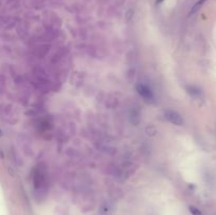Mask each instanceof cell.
Returning a JSON list of instances; mask_svg holds the SVG:
<instances>
[{"label": "cell", "mask_w": 216, "mask_h": 215, "mask_svg": "<svg viewBox=\"0 0 216 215\" xmlns=\"http://www.w3.org/2000/svg\"><path fill=\"white\" fill-rule=\"evenodd\" d=\"M136 90L138 92V94L143 98L144 100L147 101H152L154 99V95H153V92L148 86L143 83H138L136 86Z\"/></svg>", "instance_id": "cell-1"}, {"label": "cell", "mask_w": 216, "mask_h": 215, "mask_svg": "<svg viewBox=\"0 0 216 215\" xmlns=\"http://www.w3.org/2000/svg\"><path fill=\"white\" fill-rule=\"evenodd\" d=\"M165 116L168 120L171 123L175 125H183V118L181 117V115L179 113L175 111H172V110H167L165 112Z\"/></svg>", "instance_id": "cell-2"}, {"label": "cell", "mask_w": 216, "mask_h": 215, "mask_svg": "<svg viewBox=\"0 0 216 215\" xmlns=\"http://www.w3.org/2000/svg\"><path fill=\"white\" fill-rule=\"evenodd\" d=\"M188 92H189L193 97H200L201 94H203L200 89L196 88V86H189V88H188Z\"/></svg>", "instance_id": "cell-3"}, {"label": "cell", "mask_w": 216, "mask_h": 215, "mask_svg": "<svg viewBox=\"0 0 216 215\" xmlns=\"http://www.w3.org/2000/svg\"><path fill=\"white\" fill-rule=\"evenodd\" d=\"M206 1H207V0H198V1H197L196 3H195L194 5L192 6V9H191V11H190V15H193V14L196 13L197 11H198L199 9H200L201 6L204 5V3Z\"/></svg>", "instance_id": "cell-4"}, {"label": "cell", "mask_w": 216, "mask_h": 215, "mask_svg": "<svg viewBox=\"0 0 216 215\" xmlns=\"http://www.w3.org/2000/svg\"><path fill=\"white\" fill-rule=\"evenodd\" d=\"M189 210L190 212L192 213L193 215H201V212L199 211L198 209H197L196 207H194V206H190L189 207Z\"/></svg>", "instance_id": "cell-5"}, {"label": "cell", "mask_w": 216, "mask_h": 215, "mask_svg": "<svg viewBox=\"0 0 216 215\" xmlns=\"http://www.w3.org/2000/svg\"><path fill=\"white\" fill-rule=\"evenodd\" d=\"M161 1H162V0H157V3H160Z\"/></svg>", "instance_id": "cell-6"}, {"label": "cell", "mask_w": 216, "mask_h": 215, "mask_svg": "<svg viewBox=\"0 0 216 215\" xmlns=\"http://www.w3.org/2000/svg\"><path fill=\"white\" fill-rule=\"evenodd\" d=\"M1 136H2V131L0 130V137H1Z\"/></svg>", "instance_id": "cell-7"}]
</instances>
